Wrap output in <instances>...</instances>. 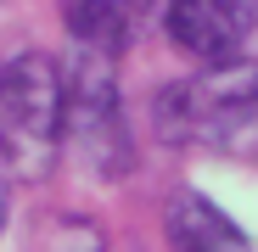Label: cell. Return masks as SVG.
<instances>
[{
    "instance_id": "277c9868",
    "label": "cell",
    "mask_w": 258,
    "mask_h": 252,
    "mask_svg": "<svg viewBox=\"0 0 258 252\" xmlns=\"http://www.w3.org/2000/svg\"><path fill=\"white\" fill-rule=\"evenodd\" d=\"M252 28H258V0H163L168 45L197 67L236 62Z\"/></svg>"
},
{
    "instance_id": "3957f363",
    "label": "cell",
    "mask_w": 258,
    "mask_h": 252,
    "mask_svg": "<svg viewBox=\"0 0 258 252\" xmlns=\"http://www.w3.org/2000/svg\"><path fill=\"white\" fill-rule=\"evenodd\" d=\"M62 78H68V146L84 157L96 180H123L135 168V129L123 112L118 62L96 51H73Z\"/></svg>"
},
{
    "instance_id": "5b68a950",
    "label": "cell",
    "mask_w": 258,
    "mask_h": 252,
    "mask_svg": "<svg viewBox=\"0 0 258 252\" xmlns=\"http://www.w3.org/2000/svg\"><path fill=\"white\" fill-rule=\"evenodd\" d=\"M163 0H62V23L73 34V51H96L123 62V51L141 39Z\"/></svg>"
},
{
    "instance_id": "6da1fadb",
    "label": "cell",
    "mask_w": 258,
    "mask_h": 252,
    "mask_svg": "<svg viewBox=\"0 0 258 252\" xmlns=\"http://www.w3.org/2000/svg\"><path fill=\"white\" fill-rule=\"evenodd\" d=\"M157 140L202 146L219 157H258V62H213L174 84H163L152 101Z\"/></svg>"
},
{
    "instance_id": "ba28073f",
    "label": "cell",
    "mask_w": 258,
    "mask_h": 252,
    "mask_svg": "<svg viewBox=\"0 0 258 252\" xmlns=\"http://www.w3.org/2000/svg\"><path fill=\"white\" fill-rule=\"evenodd\" d=\"M6 207L12 202H6V180H0V230H6Z\"/></svg>"
},
{
    "instance_id": "8992f818",
    "label": "cell",
    "mask_w": 258,
    "mask_h": 252,
    "mask_svg": "<svg viewBox=\"0 0 258 252\" xmlns=\"http://www.w3.org/2000/svg\"><path fill=\"white\" fill-rule=\"evenodd\" d=\"M163 230L174 252H258L252 235L202 191H174L163 207Z\"/></svg>"
},
{
    "instance_id": "52a82bcc",
    "label": "cell",
    "mask_w": 258,
    "mask_h": 252,
    "mask_svg": "<svg viewBox=\"0 0 258 252\" xmlns=\"http://www.w3.org/2000/svg\"><path fill=\"white\" fill-rule=\"evenodd\" d=\"M51 252H101V230H90L84 219H62L56 230V246Z\"/></svg>"
},
{
    "instance_id": "7a4b0ae2",
    "label": "cell",
    "mask_w": 258,
    "mask_h": 252,
    "mask_svg": "<svg viewBox=\"0 0 258 252\" xmlns=\"http://www.w3.org/2000/svg\"><path fill=\"white\" fill-rule=\"evenodd\" d=\"M68 146V78L45 51L0 62V162L17 180H45Z\"/></svg>"
}]
</instances>
